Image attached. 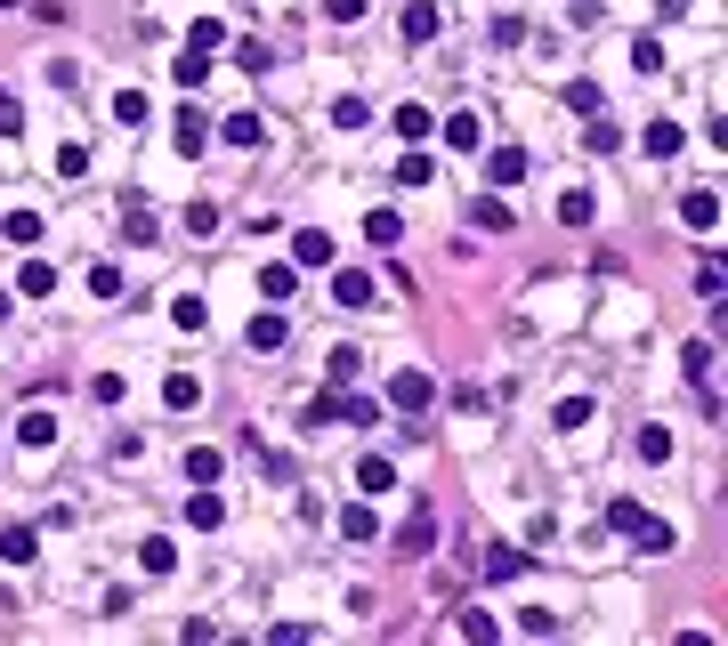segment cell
Listing matches in <instances>:
<instances>
[{
  "label": "cell",
  "mask_w": 728,
  "mask_h": 646,
  "mask_svg": "<svg viewBox=\"0 0 728 646\" xmlns=\"http://www.w3.org/2000/svg\"><path fill=\"white\" fill-rule=\"evenodd\" d=\"M429 541H437V509H413V526L397 533V549H405V558H421Z\"/></svg>",
  "instance_id": "6da1fadb"
},
{
  "label": "cell",
  "mask_w": 728,
  "mask_h": 646,
  "mask_svg": "<svg viewBox=\"0 0 728 646\" xmlns=\"http://www.w3.org/2000/svg\"><path fill=\"white\" fill-rule=\"evenodd\" d=\"M389 396H397V405H405V412H421L429 396H437V388H429L421 372H397V380H389Z\"/></svg>",
  "instance_id": "7a4b0ae2"
},
{
  "label": "cell",
  "mask_w": 728,
  "mask_h": 646,
  "mask_svg": "<svg viewBox=\"0 0 728 646\" xmlns=\"http://www.w3.org/2000/svg\"><path fill=\"white\" fill-rule=\"evenodd\" d=\"M357 485H364V493H389V485H397V469H389V461H372V453H364V461H357Z\"/></svg>",
  "instance_id": "3957f363"
},
{
  "label": "cell",
  "mask_w": 728,
  "mask_h": 646,
  "mask_svg": "<svg viewBox=\"0 0 728 646\" xmlns=\"http://www.w3.org/2000/svg\"><path fill=\"white\" fill-rule=\"evenodd\" d=\"M0 558L25 566V558H33V526H8V533H0Z\"/></svg>",
  "instance_id": "277c9868"
},
{
  "label": "cell",
  "mask_w": 728,
  "mask_h": 646,
  "mask_svg": "<svg viewBox=\"0 0 728 646\" xmlns=\"http://www.w3.org/2000/svg\"><path fill=\"white\" fill-rule=\"evenodd\" d=\"M364 299H372V275H364V267H348V275H340V307H364Z\"/></svg>",
  "instance_id": "5b68a950"
},
{
  "label": "cell",
  "mask_w": 728,
  "mask_h": 646,
  "mask_svg": "<svg viewBox=\"0 0 728 646\" xmlns=\"http://www.w3.org/2000/svg\"><path fill=\"white\" fill-rule=\"evenodd\" d=\"M16 436H25V445H57V420H49V412H25V428H16Z\"/></svg>",
  "instance_id": "8992f818"
},
{
  "label": "cell",
  "mask_w": 728,
  "mask_h": 646,
  "mask_svg": "<svg viewBox=\"0 0 728 646\" xmlns=\"http://www.w3.org/2000/svg\"><path fill=\"white\" fill-rule=\"evenodd\" d=\"M138 558H146V574H171V566H179V549H171V541H162V533H154V541H146V549H138Z\"/></svg>",
  "instance_id": "52a82bcc"
},
{
  "label": "cell",
  "mask_w": 728,
  "mask_h": 646,
  "mask_svg": "<svg viewBox=\"0 0 728 646\" xmlns=\"http://www.w3.org/2000/svg\"><path fill=\"white\" fill-rule=\"evenodd\" d=\"M429 33H437V8H421V0H413V8H405V41H429Z\"/></svg>",
  "instance_id": "ba28073f"
},
{
  "label": "cell",
  "mask_w": 728,
  "mask_h": 646,
  "mask_svg": "<svg viewBox=\"0 0 728 646\" xmlns=\"http://www.w3.org/2000/svg\"><path fill=\"white\" fill-rule=\"evenodd\" d=\"M510 178H526V154H518V146H502V154H494V186H510Z\"/></svg>",
  "instance_id": "9c48e42d"
},
{
  "label": "cell",
  "mask_w": 728,
  "mask_h": 646,
  "mask_svg": "<svg viewBox=\"0 0 728 646\" xmlns=\"http://www.w3.org/2000/svg\"><path fill=\"white\" fill-rule=\"evenodd\" d=\"M162 396H171V412H186V405H203V380H186V372H179V380H171Z\"/></svg>",
  "instance_id": "30bf717a"
},
{
  "label": "cell",
  "mask_w": 728,
  "mask_h": 646,
  "mask_svg": "<svg viewBox=\"0 0 728 646\" xmlns=\"http://www.w3.org/2000/svg\"><path fill=\"white\" fill-rule=\"evenodd\" d=\"M640 461H671V436H664V428H640Z\"/></svg>",
  "instance_id": "8fae6325"
},
{
  "label": "cell",
  "mask_w": 728,
  "mask_h": 646,
  "mask_svg": "<svg viewBox=\"0 0 728 646\" xmlns=\"http://www.w3.org/2000/svg\"><path fill=\"white\" fill-rule=\"evenodd\" d=\"M8 242H41V210H16L8 219Z\"/></svg>",
  "instance_id": "7c38bea8"
},
{
  "label": "cell",
  "mask_w": 728,
  "mask_h": 646,
  "mask_svg": "<svg viewBox=\"0 0 728 646\" xmlns=\"http://www.w3.org/2000/svg\"><path fill=\"white\" fill-rule=\"evenodd\" d=\"M397 138H413V146L429 138V114H421V106H405V114H397Z\"/></svg>",
  "instance_id": "4fadbf2b"
},
{
  "label": "cell",
  "mask_w": 728,
  "mask_h": 646,
  "mask_svg": "<svg viewBox=\"0 0 728 646\" xmlns=\"http://www.w3.org/2000/svg\"><path fill=\"white\" fill-rule=\"evenodd\" d=\"M227 146H259V114H235V121H227Z\"/></svg>",
  "instance_id": "5bb4252c"
},
{
  "label": "cell",
  "mask_w": 728,
  "mask_h": 646,
  "mask_svg": "<svg viewBox=\"0 0 728 646\" xmlns=\"http://www.w3.org/2000/svg\"><path fill=\"white\" fill-rule=\"evenodd\" d=\"M340 533L348 541H372V509H340Z\"/></svg>",
  "instance_id": "9a60e30c"
}]
</instances>
